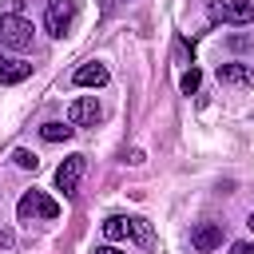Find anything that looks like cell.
<instances>
[{"mask_svg":"<svg viewBox=\"0 0 254 254\" xmlns=\"http://www.w3.org/2000/svg\"><path fill=\"white\" fill-rule=\"evenodd\" d=\"M103 238H107V242L135 238L139 246H151V230H147V222H143V218H123V214H115V218L103 222Z\"/></svg>","mask_w":254,"mask_h":254,"instance_id":"6da1fadb","label":"cell"},{"mask_svg":"<svg viewBox=\"0 0 254 254\" xmlns=\"http://www.w3.org/2000/svg\"><path fill=\"white\" fill-rule=\"evenodd\" d=\"M0 44L12 48V52H28L32 48V24L16 12H4L0 16Z\"/></svg>","mask_w":254,"mask_h":254,"instance_id":"7a4b0ae2","label":"cell"},{"mask_svg":"<svg viewBox=\"0 0 254 254\" xmlns=\"http://www.w3.org/2000/svg\"><path fill=\"white\" fill-rule=\"evenodd\" d=\"M79 16V0H48V12H44V24L52 36H67L71 24Z\"/></svg>","mask_w":254,"mask_h":254,"instance_id":"3957f363","label":"cell"},{"mask_svg":"<svg viewBox=\"0 0 254 254\" xmlns=\"http://www.w3.org/2000/svg\"><path fill=\"white\" fill-rule=\"evenodd\" d=\"M16 214H20V222H36V218H56L60 206H56V198H48L44 190H28V194L16 202Z\"/></svg>","mask_w":254,"mask_h":254,"instance_id":"277c9868","label":"cell"},{"mask_svg":"<svg viewBox=\"0 0 254 254\" xmlns=\"http://www.w3.org/2000/svg\"><path fill=\"white\" fill-rule=\"evenodd\" d=\"M99 119H103V107H99L95 95H79V99L67 103V123L71 127H95Z\"/></svg>","mask_w":254,"mask_h":254,"instance_id":"5b68a950","label":"cell"},{"mask_svg":"<svg viewBox=\"0 0 254 254\" xmlns=\"http://www.w3.org/2000/svg\"><path fill=\"white\" fill-rule=\"evenodd\" d=\"M210 20L250 24V20H254V4H250V0H218V4H210Z\"/></svg>","mask_w":254,"mask_h":254,"instance_id":"8992f818","label":"cell"},{"mask_svg":"<svg viewBox=\"0 0 254 254\" xmlns=\"http://www.w3.org/2000/svg\"><path fill=\"white\" fill-rule=\"evenodd\" d=\"M83 167H87V163H83V155H71V159H64V163L56 167V187H60L64 194H75Z\"/></svg>","mask_w":254,"mask_h":254,"instance_id":"52a82bcc","label":"cell"},{"mask_svg":"<svg viewBox=\"0 0 254 254\" xmlns=\"http://www.w3.org/2000/svg\"><path fill=\"white\" fill-rule=\"evenodd\" d=\"M190 246H194L198 254L218 250V246H222V226H218V222H198V226L190 230Z\"/></svg>","mask_w":254,"mask_h":254,"instance_id":"ba28073f","label":"cell"},{"mask_svg":"<svg viewBox=\"0 0 254 254\" xmlns=\"http://www.w3.org/2000/svg\"><path fill=\"white\" fill-rule=\"evenodd\" d=\"M28 75H32V64H28V60L0 52V83H24Z\"/></svg>","mask_w":254,"mask_h":254,"instance_id":"9c48e42d","label":"cell"},{"mask_svg":"<svg viewBox=\"0 0 254 254\" xmlns=\"http://www.w3.org/2000/svg\"><path fill=\"white\" fill-rule=\"evenodd\" d=\"M111 75H107V67L99 64V60H91V64H79L75 67V75H71V83L75 87H103Z\"/></svg>","mask_w":254,"mask_h":254,"instance_id":"30bf717a","label":"cell"},{"mask_svg":"<svg viewBox=\"0 0 254 254\" xmlns=\"http://www.w3.org/2000/svg\"><path fill=\"white\" fill-rule=\"evenodd\" d=\"M218 79L222 83H250V67L246 64H218Z\"/></svg>","mask_w":254,"mask_h":254,"instance_id":"8fae6325","label":"cell"},{"mask_svg":"<svg viewBox=\"0 0 254 254\" xmlns=\"http://www.w3.org/2000/svg\"><path fill=\"white\" fill-rule=\"evenodd\" d=\"M71 135H75L71 123H44L40 127V139H48V143H67Z\"/></svg>","mask_w":254,"mask_h":254,"instance_id":"7c38bea8","label":"cell"},{"mask_svg":"<svg viewBox=\"0 0 254 254\" xmlns=\"http://www.w3.org/2000/svg\"><path fill=\"white\" fill-rule=\"evenodd\" d=\"M12 163H16L20 171H36V167H40V155L28 151V147H16V151H12Z\"/></svg>","mask_w":254,"mask_h":254,"instance_id":"4fadbf2b","label":"cell"},{"mask_svg":"<svg viewBox=\"0 0 254 254\" xmlns=\"http://www.w3.org/2000/svg\"><path fill=\"white\" fill-rule=\"evenodd\" d=\"M198 83H202V71L198 67H190V71H183V79H179V87L190 95V91H198Z\"/></svg>","mask_w":254,"mask_h":254,"instance_id":"5bb4252c","label":"cell"},{"mask_svg":"<svg viewBox=\"0 0 254 254\" xmlns=\"http://www.w3.org/2000/svg\"><path fill=\"white\" fill-rule=\"evenodd\" d=\"M230 254H254V242H234Z\"/></svg>","mask_w":254,"mask_h":254,"instance_id":"9a60e30c","label":"cell"},{"mask_svg":"<svg viewBox=\"0 0 254 254\" xmlns=\"http://www.w3.org/2000/svg\"><path fill=\"white\" fill-rule=\"evenodd\" d=\"M95 254H123V250H119V246H111V242H107V246H99V250H95Z\"/></svg>","mask_w":254,"mask_h":254,"instance_id":"2e32d148","label":"cell"},{"mask_svg":"<svg viewBox=\"0 0 254 254\" xmlns=\"http://www.w3.org/2000/svg\"><path fill=\"white\" fill-rule=\"evenodd\" d=\"M246 222H250V230H254V210H250V218H246Z\"/></svg>","mask_w":254,"mask_h":254,"instance_id":"e0dca14e","label":"cell"}]
</instances>
